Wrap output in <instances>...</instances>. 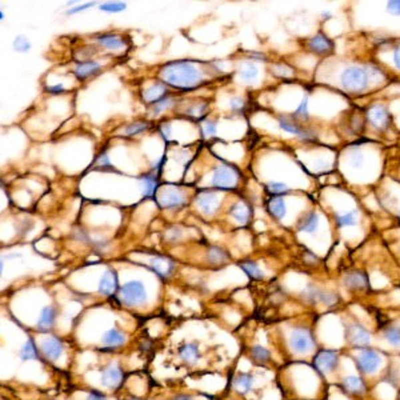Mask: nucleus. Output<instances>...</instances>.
Wrapping results in <instances>:
<instances>
[{"label":"nucleus","mask_w":400,"mask_h":400,"mask_svg":"<svg viewBox=\"0 0 400 400\" xmlns=\"http://www.w3.org/2000/svg\"><path fill=\"white\" fill-rule=\"evenodd\" d=\"M291 345L297 352H307L313 345L312 335L304 328L295 329L291 336Z\"/></svg>","instance_id":"8"},{"label":"nucleus","mask_w":400,"mask_h":400,"mask_svg":"<svg viewBox=\"0 0 400 400\" xmlns=\"http://www.w3.org/2000/svg\"><path fill=\"white\" fill-rule=\"evenodd\" d=\"M387 10L392 15H400V0H391L387 3Z\"/></svg>","instance_id":"51"},{"label":"nucleus","mask_w":400,"mask_h":400,"mask_svg":"<svg viewBox=\"0 0 400 400\" xmlns=\"http://www.w3.org/2000/svg\"><path fill=\"white\" fill-rule=\"evenodd\" d=\"M347 333H348L349 341L356 348H363L369 343V333L359 324L349 325Z\"/></svg>","instance_id":"13"},{"label":"nucleus","mask_w":400,"mask_h":400,"mask_svg":"<svg viewBox=\"0 0 400 400\" xmlns=\"http://www.w3.org/2000/svg\"><path fill=\"white\" fill-rule=\"evenodd\" d=\"M319 227V215L316 212H308L307 215H304L299 222V230L312 234L317 230Z\"/></svg>","instance_id":"23"},{"label":"nucleus","mask_w":400,"mask_h":400,"mask_svg":"<svg viewBox=\"0 0 400 400\" xmlns=\"http://www.w3.org/2000/svg\"><path fill=\"white\" fill-rule=\"evenodd\" d=\"M179 355L187 363H195L200 357V351H199L198 345L194 344V343H188V344L182 345Z\"/></svg>","instance_id":"26"},{"label":"nucleus","mask_w":400,"mask_h":400,"mask_svg":"<svg viewBox=\"0 0 400 400\" xmlns=\"http://www.w3.org/2000/svg\"><path fill=\"white\" fill-rule=\"evenodd\" d=\"M337 361H339V356L335 351L323 349L313 359V365L320 372H331L336 368Z\"/></svg>","instance_id":"6"},{"label":"nucleus","mask_w":400,"mask_h":400,"mask_svg":"<svg viewBox=\"0 0 400 400\" xmlns=\"http://www.w3.org/2000/svg\"><path fill=\"white\" fill-rule=\"evenodd\" d=\"M92 6H95V3H86V4H83V6H78V7H74V8H71V10H68L67 14L68 15H72V14H76V12L84 11V10H87V8L92 7Z\"/></svg>","instance_id":"54"},{"label":"nucleus","mask_w":400,"mask_h":400,"mask_svg":"<svg viewBox=\"0 0 400 400\" xmlns=\"http://www.w3.org/2000/svg\"><path fill=\"white\" fill-rule=\"evenodd\" d=\"M279 124H280V127L283 128L284 131L289 132V134L296 135V136H299V138H301V139L311 138V136H309L307 132L303 131L300 127H297L296 124L292 123V122H289V120H287L285 118H280V119H279Z\"/></svg>","instance_id":"31"},{"label":"nucleus","mask_w":400,"mask_h":400,"mask_svg":"<svg viewBox=\"0 0 400 400\" xmlns=\"http://www.w3.org/2000/svg\"><path fill=\"white\" fill-rule=\"evenodd\" d=\"M148 128V123H143V122H136V123L130 124L126 130H124V136H134L140 132L146 131Z\"/></svg>","instance_id":"44"},{"label":"nucleus","mask_w":400,"mask_h":400,"mask_svg":"<svg viewBox=\"0 0 400 400\" xmlns=\"http://www.w3.org/2000/svg\"><path fill=\"white\" fill-rule=\"evenodd\" d=\"M143 182V196L144 198H154L159 188L158 178L155 175H144L140 178Z\"/></svg>","instance_id":"24"},{"label":"nucleus","mask_w":400,"mask_h":400,"mask_svg":"<svg viewBox=\"0 0 400 400\" xmlns=\"http://www.w3.org/2000/svg\"><path fill=\"white\" fill-rule=\"evenodd\" d=\"M363 160H364V158H363V154H361L360 151H355V152H352L351 156H349V163H351V166H352L353 168L360 167L361 164H363Z\"/></svg>","instance_id":"47"},{"label":"nucleus","mask_w":400,"mask_h":400,"mask_svg":"<svg viewBox=\"0 0 400 400\" xmlns=\"http://www.w3.org/2000/svg\"><path fill=\"white\" fill-rule=\"evenodd\" d=\"M47 91L51 92V94H60V92H64V86L63 84L50 86V87H47Z\"/></svg>","instance_id":"55"},{"label":"nucleus","mask_w":400,"mask_h":400,"mask_svg":"<svg viewBox=\"0 0 400 400\" xmlns=\"http://www.w3.org/2000/svg\"><path fill=\"white\" fill-rule=\"evenodd\" d=\"M343 387L349 393H353V395H361V393L365 392L364 381L357 376L345 377L344 381H343Z\"/></svg>","instance_id":"25"},{"label":"nucleus","mask_w":400,"mask_h":400,"mask_svg":"<svg viewBox=\"0 0 400 400\" xmlns=\"http://www.w3.org/2000/svg\"><path fill=\"white\" fill-rule=\"evenodd\" d=\"M216 123L212 122V120H207L203 123V134L208 135V136H212V135L216 134Z\"/></svg>","instance_id":"48"},{"label":"nucleus","mask_w":400,"mask_h":400,"mask_svg":"<svg viewBox=\"0 0 400 400\" xmlns=\"http://www.w3.org/2000/svg\"><path fill=\"white\" fill-rule=\"evenodd\" d=\"M150 268L154 271L156 275H159L163 279H166L172 273L175 269V262L172 259L166 258V256H152L150 259Z\"/></svg>","instance_id":"10"},{"label":"nucleus","mask_w":400,"mask_h":400,"mask_svg":"<svg viewBox=\"0 0 400 400\" xmlns=\"http://www.w3.org/2000/svg\"><path fill=\"white\" fill-rule=\"evenodd\" d=\"M180 236H182V231L179 230V228H171L170 232L167 234V239L170 242H176Z\"/></svg>","instance_id":"52"},{"label":"nucleus","mask_w":400,"mask_h":400,"mask_svg":"<svg viewBox=\"0 0 400 400\" xmlns=\"http://www.w3.org/2000/svg\"><path fill=\"white\" fill-rule=\"evenodd\" d=\"M336 223L339 227L355 226V224H356V216H355V212H348V214L344 215H337Z\"/></svg>","instance_id":"42"},{"label":"nucleus","mask_w":400,"mask_h":400,"mask_svg":"<svg viewBox=\"0 0 400 400\" xmlns=\"http://www.w3.org/2000/svg\"><path fill=\"white\" fill-rule=\"evenodd\" d=\"M344 285L351 289H364L368 287V277L364 272H349L344 276Z\"/></svg>","instance_id":"16"},{"label":"nucleus","mask_w":400,"mask_h":400,"mask_svg":"<svg viewBox=\"0 0 400 400\" xmlns=\"http://www.w3.org/2000/svg\"><path fill=\"white\" fill-rule=\"evenodd\" d=\"M127 8V4L122 3V2H110V3H104L100 6V10L104 12H110V14H116V12H122Z\"/></svg>","instance_id":"39"},{"label":"nucleus","mask_w":400,"mask_h":400,"mask_svg":"<svg viewBox=\"0 0 400 400\" xmlns=\"http://www.w3.org/2000/svg\"><path fill=\"white\" fill-rule=\"evenodd\" d=\"M367 118L375 128L383 130L388 126L389 115L388 111L383 106H373L367 112Z\"/></svg>","instance_id":"12"},{"label":"nucleus","mask_w":400,"mask_h":400,"mask_svg":"<svg viewBox=\"0 0 400 400\" xmlns=\"http://www.w3.org/2000/svg\"><path fill=\"white\" fill-rule=\"evenodd\" d=\"M266 190L271 195H283L285 192H288V187L285 186L284 183L271 182L266 186Z\"/></svg>","instance_id":"41"},{"label":"nucleus","mask_w":400,"mask_h":400,"mask_svg":"<svg viewBox=\"0 0 400 400\" xmlns=\"http://www.w3.org/2000/svg\"><path fill=\"white\" fill-rule=\"evenodd\" d=\"M393 62H395L396 68H399L400 70V48H396L395 52H393Z\"/></svg>","instance_id":"57"},{"label":"nucleus","mask_w":400,"mask_h":400,"mask_svg":"<svg viewBox=\"0 0 400 400\" xmlns=\"http://www.w3.org/2000/svg\"><path fill=\"white\" fill-rule=\"evenodd\" d=\"M239 267L244 271V272L248 275L252 279H262L263 277V272L262 269L259 268V266L256 263L251 262V260H246V262H242L239 264Z\"/></svg>","instance_id":"33"},{"label":"nucleus","mask_w":400,"mask_h":400,"mask_svg":"<svg viewBox=\"0 0 400 400\" xmlns=\"http://www.w3.org/2000/svg\"><path fill=\"white\" fill-rule=\"evenodd\" d=\"M207 111V104L206 103H196L194 106H191L188 110L186 111L187 115L192 116L195 119H200L203 116L206 115Z\"/></svg>","instance_id":"38"},{"label":"nucleus","mask_w":400,"mask_h":400,"mask_svg":"<svg viewBox=\"0 0 400 400\" xmlns=\"http://www.w3.org/2000/svg\"><path fill=\"white\" fill-rule=\"evenodd\" d=\"M341 87L348 92H361L368 86V76L363 68H345L340 76Z\"/></svg>","instance_id":"2"},{"label":"nucleus","mask_w":400,"mask_h":400,"mask_svg":"<svg viewBox=\"0 0 400 400\" xmlns=\"http://www.w3.org/2000/svg\"><path fill=\"white\" fill-rule=\"evenodd\" d=\"M308 47L311 51H313L315 54H329L333 50V43L332 40H329L327 36L317 34L316 36H313L312 39L308 42Z\"/></svg>","instance_id":"14"},{"label":"nucleus","mask_w":400,"mask_h":400,"mask_svg":"<svg viewBox=\"0 0 400 400\" xmlns=\"http://www.w3.org/2000/svg\"><path fill=\"white\" fill-rule=\"evenodd\" d=\"M239 183V172L231 166H219L215 168L211 184L218 190H235Z\"/></svg>","instance_id":"3"},{"label":"nucleus","mask_w":400,"mask_h":400,"mask_svg":"<svg viewBox=\"0 0 400 400\" xmlns=\"http://www.w3.org/2000/svg\"><path fill=\"white\" fill-rule=\"evenodd\" d=\"M102 383L104 387L116 388L122 383V371L116 367H108L103 369L102 373Z\"/></svg>","instance_id":"19"},{"label":"nucleus","mask_w":400,"mask_h":400,"mask_svg":"<svg viewBox=\"0 0 400 400\" xmlns=\"http://www.w3.org/2000/svg\"><path fill=\"white\" fill-rule=\"evenodd\" d=\"M42 349H43V353L48 359L55 360L63 353V343L59 339H56V337H50V339L43 341Z\"/></svg>","instance_id":"17"},{"label":"nucleus","mask_w":400,"mask_h":400,"mask_svg":"<svg viewBox=\"0 0 400 400\" xmlns=\"http://www.w3.org/2000/svg\"><path fill=\"white\" fill-rule=\"evenodd\" d=\"M160 79L167 86L187 91L203 83V74L192 62L179 60L166 64L160 70Z\"/></svg>","instance_id":"1"},{"label":"nucleus","mask_w":400,"mask_h":400,"mask_svg":"<svg viewBox=\"0 0 400 400\" xmlns=\"http://www.w3.org/2000/svg\"><path fill=\"white\" fill-rule=\"evenodd\" d=\"M167 96V88L164 83H155L143 91V99L147 103H158L159 100Z\"/></svg>","instance_id":"15"},{"label":"nucleus","mask_w":400,"mask_h":400,"mask_svg":"<svg viewBox=\"0 0 400 400\" xmlns=\"http://www.w3.org/2000/svg\"><path fill=\"white\" fill-rule=\"evenodd\" d=\"M230 215L240 224H246L251 216V210L244 202H238L231 207Z\"/></svg>","instance_id":"21"},{"label":"nucleus","mask_w":400,"mask_h":400,"mask_svg":"<svg viewBox=\"0 0 400 400\" xmlns=\"http://www.w3.org/2000/svg\"><path fill=\"white\" fill-rule=\"evenodd\" d=\"M337 301V296L333 295L332 292H327V291H323V295H321V300L320 303L327 305H333Z\"/></svg>","instance_id":"49"},{"label":"nucleus","mask_w":400,"mask_h":400,"mask_svg":"<svg viewBox=\"0 0 400 400\" xmlns=\"http://www.w3.org/2000/svg\"><path fill=\"white\" fill-rule=\"evenodd\" d=\"M87 400H107V399H106V396H104L103 393L98 392V391H92V392L88 395Z\"/></svg>","instance_id":"56"},{"label":"nucleus","mask_w":400,"mask_h":400,"mask_svg":"<svg viewBox=\"0 0 400 400\" xmlns=\"http://www.w3.org/2000/svg\"><path fill=\"white\" fill-rule=\"evenodd\" d=\"M172 103H174V99H172V98H170V96H166V98H163L162 100H159L158 103L154 104V108H152V114H154L155 116L159 115V114H162L163 111H166L167 108H170L171 106H172Z\"/></svg>","instance_id":"40"},{"label":"nucleus","mask_w":400,"mask_h":400,"mask_svg":"<svg viewBox=\"0 0 400 400\" xmlns=\"http://www.w3.org/2000/svg\"><path fill=\"white\" fill-rule=\"evenodd\" d=\"M12 46L15 48V51L18 52H28L31 48V43L26 36H18L15 38V40L12 42Z\"/></svg>","instance_id":"43"},{"label":"nucleus","mask_w":400,"mask_h":400,"mask_svg":"<svg viewBox=\"0 0 400 400\" xmlns=\"http://www.w3.org/2000/svg\"><path fill=\"white\" fill-rule=\"evenodd\" d=\"M384 337L389 344L400 345V325H391L385 328Z\"/></svg>","instance_id":"37"},{"label":"nucleus","mask_w":400,"mask_h":400,"mask_svg":"<svg viewBox=\"0 0 400 400\" xmlns=\"http://www.w3.org/2000/svg\"><path fill=\"white\" fill-rule=\"evenodd\" d=\"M160 134L163 135V138L166 140H170V135H171V124L170 123H163L160 126Z\"/></svg>","instance_id":"53"},{"label":"nucleus","mask_w":400,"mask_h":400,"mask_svg":"<svg viewBox=\"0 0 400 400\" xmlns=\"http://www.w3.org/2000/svg\"><path fill=\"white\" fill-rule=\"evenodd\" d=\"M267 208H268L269 215H272L273 218L276 219H283L287 214V206H285L284 199L280 198V196L269 199L268 203H267Z\"/></svg>","instance_id":"22"},{"label":"nucleus","mask_w":400,"mask_h":400,"mask_svg":"<svg viewBox=\"0 0 400 400\" xmlns=\"http://www.w3.org/2000/svg\"><path fill=\"white\" fill-rule=\"evenodd\" d=\"M239 74H240V78H242L243 80L251 82V80L256 79V76H258V68H256L255 64L248 63V62H247V63L242 64Z\"/></svg>","instance_id":"34"},{"label":"nucleus","mask_w":400,"mask_h":400,"mask_svg":"<svg viewBox=\"0 0 400 400\" xmlns=\"http://www.w3.org/2000/svg\"><path fill=\"white\" fill-rule=\"evenodd\" d=\"M380 363V356L373 349H364L357 357V367L361 372L371 373L377 368Z\"/></svg>","instance_id":"9"},{"label":"nucleus","mask_w":400,"mask_h":400,"mask_svg":"<svg viewBox=\"0 0 400 400\" xmlns=\"http://www.w3.org/2000/svg\"><path fill=\"white\" fill-rule=\"evenodd\" d=\"M321 295H323V291L317 287H313V285H309L303 291V297L309 303H317V301L320 303Z\"/></svg>","instance_id":"36"},{"label":"nucleus","mask_w":400,"mask_h":400,"mask_svg":"<svg viewBox=\"0 0 400 400\" xmlns=\"http://www.w3.org/2000/svg\"><path fill=\"white\" fill-rule=\"evenodd\" d=\"M399 222H400V215H399Z\"/></svg>","instance_id":"61"},{"label":"nucleus","mask_w":400,"mask_h":400,"mask_svg":"<svg viewBox=\"0 0 400 400\" xmlns=\"http://www.w3.org/2000/svg\"><path fill=\"white\" fill-rule=\"evenodd\" d=\"M20 357H22V360H34L38 357V349H36V345L32 339H28L26 344L22 347Z\"/></svg>","instance_id":"32"},{"label":"nucleus","mask_w":400,"mask_h":400,"mask_svg":"<svg viewBox=\"0 0 400 400\" xmlns=\"http://www.w3.org/2000/svg\"><path fill=\"white\" fill-rule=\"evenodd\" d=\"M100 71V64L96 62H86V63L78 64L74 70L75 78L79 80H84L90 76L95 75Z\"/></svg>","instance_id":"20"},{"label":"nucleus","mask_w":400,"mask_h":400,"mask_svg":"<svg viewBox=\"0 0 400 400\" xmlns=\"http://www.w3.org/2000/svg\"><path fill=\"white\" fill-rule=\"evenodd\" d=\"M55 320H56L55 308H54L52 305H48V307L42 309L36 327H38V329H40V331H50V329L54 327V324H55Z\"/></svg>","instance_id":"18"},{"label":"nucleus","mask_w":400,"mask_h":400,"mask_svg":"<svg viewBox=\"0 0 400 400\" xmlns=\"http://www.w3.org/2000/svg\"><path fill=\"white\" fill-rule=\"evenodd\" d=\"M251 355L254 357V360L260 363V364L267 363V361L269 360V356H271V353H269L268 349L262 347V345H255L254 348L251 349Z\"/></svg>","instance_id":"35"},{"label":"nucleus","mask_w":400,"mask_h":400,"mask_svg":"<svg viewBox=\"0 0 400 400\" xmlns=\"http://www.w3.org/2000/svg\"><path fill=\"white\" fill-rule=\"evenodd\" d=\"M94 167L99 168V170H112V164L110 162V159H108V155L106 152H102L96 159Z\"/></svg>","instance_id":"45"},{"label":"nucleus","mask_w":400,"mask_h":400,"mask_svg":"<svg viewBox=\"0 0 400 400\" xmlns=\"http://www.w3.org/2000/svg\"><path fill=\"white\" fill-rule=\"evenodd\" d=\"M227 259H228V254L219 247H211L207 252V260L211 264H223L227 262Z\"/></svg>","instance_id":"29"},{"label":"nucleus","mask_w":400,"mask_h":400,"mask_svg":"<svg viewBox=\"0 0 400 400\" xmlns=\"http://www.w3.org/2000/svg\"><path fill=\"white\" fill-rule=\"evenodd\" d=\"M124 400H140V399H139V397H127V399Z\"/></svg>","instance_id":"60"},{"label":"nucleus","mask_w":400,"mask_h":400,"mask_svg":"<svg viewBox=\"0 0 400 400\" xmlns=\"http://www.w3.org/2000/svg\"><path fill=\"white\" fill-rule=\"evenodd\" d=\"M174 400H192L191 396H187V395H179V396L175 397Z\"/></svg>","instance_id":"58"},{"label":"nucleus","mask_w":400,"mask_h":400,"mask_svg":"<svg viewBox=\"0 0 400 400\" xmlns=\"http://www.w3.org/2000/svg\"><path fill=\"white\" fill-rule=\"evenodd\" d=\"M124 341H126V336H124V333L120 332L118 328L108 329L103 336V343L104 344L110 345V347H118V345H122Z\"/></svg>","instance_id":"27"},{"label":"nucleus","mask_w":400,"mask_h":400,"mask_svg":"<svg viewBox=\"0 0 400 400\" xmlns=\"http://www.w3.org/2000/svg\"><path fill=\"white\" fill-rule=\"evenodd\" d=\"M293 115L299 116V118H305V119L308 118V100H307V98L301 100L300 106L296 108V111H295Z\"/></svg>","instance_id":"46"},{"label":"nucleus","mask_w":400,"mask_h":400,"mask_svg":"<svg viewBox=\"0 0 400 400\" xmlns=\"http://www.w3.org/2000/svg\"><path fill=\"white\" fill-rule=\"evenodd\" d=\"M196 203L204 215H214L219 207V196L214 191L204 190L198 195Z\"/></svg>","instance_id":"7"},{"label":"nucleus","mask_w":400,"mask_h":400,"mask_svg":"<svg viewBox=\"0 0 400 400\" xmlns=\"http://www.w3.org/2000/svg\"><path fill=\"white\" fill-rule=\"evenodd\" d=\"M230 107L234 112L242 111L243 107H244V100L242 98H232L230 100Z\"/></svg>","instance_id":"50"},{"label":"nucleus","mask_w":400,"mask_h":400,"mask_svg":"<svg viewBox=\"0 0 400 400\" xmlns=\"http://www.w3.org/2000/svg\"><path fill=\"white\" fill-rule=\"evenodd\" d=\"M147 299L146 288L142 281L130 280L119 291V300L126 305H136L144 303Z\"/></svg>","instance_id":"4"},{"label":"nucleus","mask_w":400,"mask_h":400,"mask_svg":"<svg viewBox=\"0 0 400 400\" xmlns=\"http://www.w3.org/2000/svg\"><path fill=\"white\" fill-rule=\"evenodd\" d=\"M235 388L238 389V391H240V392L246 393L248 392L251 388H252V385H254V376L252 375H250V373H242V375H239L236 379H235Z\"/></svg>","instance_id":"30"},{"label":"nucleus","mask_w":400,"mask_h":400,"mask_svg":"<svg viewBox=\"0 0 400 400\" xmlns=\"http://www.w3.org/2000/svg\"><path fill=\"white\" fill-rule=\"evenodd\" d=\"M328 18H331V16H329L328 12H327V14H325V12H324V14H323V19H328Z\"/></svg>","instance_id":"59"},{"label":"nucleus","mask_w":400,"mask_h":400,"mask_svg":"<svg viewBox=\"0 0 400 400\" xmlns=\"http://www.w3.org/2000/svg\"><path fill=\"white\" fill-rule=\"evenodd\" d=\"M156 202L162 208H180L186 204V198L178 188H166L158 194Z\"/></svg>","instance_id":"5"},{"label":"nucleus","mask_w":400,"mask_h":400,"mask_svg":"<svg viewBox=\"0 0 400 400\" xmlns=\"http://www.w3.org/2000/svg\"><path fill=\"white\" fill-rule=\"evenodd\" d=\"M98 42L108 50H119L124 46V40L118 35H100Z\"/></svg>","instance_id":"28"},{"label":"nucleus","mask_w":400,"mask_h":400,"mask_svg":"<svg viewBox=\"0 0 400 400\" xmlns=\"http://www.w3.org/2000/svg\"><path fill=\"white\" fill-rule=\"evenodd\" d=\"M119 287V279L114 269H107L99 281V292L106 296H111Z\"/></svg>","instance_id":"11"}]
</instances>
